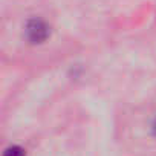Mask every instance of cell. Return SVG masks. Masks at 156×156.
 Here are the masks:
<instances>
[{"label": "cell", "instance_id": "6da1fadb", "mask_svg": "<svg viewBox=\"0 0 156 156\" xmlns=\"http://www.w3.org/2000/svg\"><path fill=\"white\" fill-rule=\"evenodd\" d=\"M26 35L32 43H41L49 35V28L43 20L34 19L26 25Z\"/></svg>", "mask_w": 156, "mask_h": 156}, {"label": "cell", "instance_id": "7a4b0ae2", "mask_svg": "<svg viewBox=\"0 0 156 156\" xmlns=\"http://www.w3.org/2000/svg\"><path fill=\"white\" fill-rule=\"evenodd\" d=\"M3 156H26V154H25V150H23L22 147H19V145H12V147L6 148V151H5Z\"/></svg>", "mask_w": 156, "mask_h": 156}]
</instances>
